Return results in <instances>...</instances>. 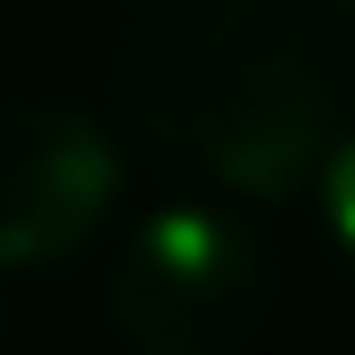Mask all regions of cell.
Segmentation results:
<instances>
[{
  "instance_id": "cell-3",
  "label": "cell",
  "mask_w": 355,
  "mask_h": 355,
  "mask_svg": "<svg viewBox=\"0 0 355 355\" xmlns=\"http://www.w3.org/2000/svg\"><path fill=\"white\" fill-rule=\"evenodd\" d=\"M124 198V149L75 99L0 107V272L75 265Z\"/></svg>"
},
{
  "instance_id": "cell-5",
  "label": "cell",
  "mask_w": 355,
  "mask_h": 355,
  "mask_svg": "<svg viewBox=\"0 0 355 355\" xmlns=\"http://www.w3.org/2000/svg\"><path fill=\"white\" fill-rule=\"evenodd\" d=\"M314 17H355V0H306Z\"/></svg>"
},
{
  "instance_id": "cell-2",
  "label": "cell",
  "mask_w": 355,
  "mask_h": 355,
  "mask_svg": "<svg viewBox=\"0 0 355 355\" xmlns=\"http://www.w3.org/2000/svg\"><path fill=\"white\" fill-rule=\"evenodd\" d=\"M272 306V257L232 198H166L107 265V322L132 355H232Z\"/></svg>"
},
{
  "instance_id": "cell-1",
  "label": "cell",
  "mask_w": 355,
  "mask_h": 355,
  "mask_svg": "<svg viewBox=\"0 0 355 355\" xmlns=\"http://www.w3.org/2000/svg\"><path fill=\"white\" fill-rule=\"evenodd\" d=\"M107 91L198 190L281 207L355 124V42L306 0H124Z\"/></svg>"
},
{
  "instance_id": "cell-4",
  "label": "cell",
  "mask_w": 355,
  "mask_h": 355,
  "mask_svg": "<svg viewBox=\"0 0 355 355\" xmlns=\"http://www.w3.org/2000/svg\"><path fill=\"white\" fill-rule=\"evenodd\" d=\"M314 223H322V248H331V265L355 281V124H347V141L322 157V174H314Z\"/></svg>"
}]
</instances>
